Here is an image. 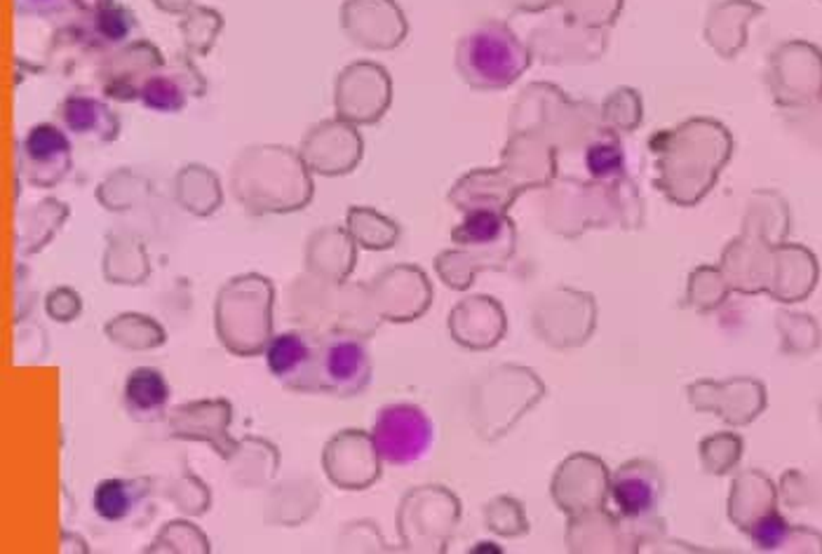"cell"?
I'll use <instances>...</instances> for the list:
<instances>
[{
  "label": "cell",
  "instance_id": "obj_1",
  "mask_svg": "<svg viewBox=\"0 0 822 554\" xmlns=\"http://www.w3.org/2000/svg\"><path fill=\"white\" fill-rule=\"evenodd\" d=\"M456 66L477 90H501L529 66V52L506 24L489 22L470 31L456 50Z\"/></svg>",
  "mask_w": 822,
  "mask_h": 554
},
{
  "label": "cell",
  "instance_id": "obj_2",
  "mask_svg": "<svg viewBox=\"0 0 822 554\" xmlns=\"http://www.w3.org/2000/svg\"><path fill=\"white\" fill-rule=\"evenodd\" d=\"M372 445L384 463L397 468L412 466L428 453L433 445V424L428 414L416 405H388L374 420Z\"/></svg>",
  "mask_w": 822,
  "mask_h": 554
},
{
  "label": "cell",
  "instance_id": "obj_3",
  "mask_svg": "<svg viewBox=\"0 0 822 554\" xmlns=\"http://www.w3.org/2000/svg\"><path fill=\"white\" fill-rule=\"evenodd\" d=\"M322 338L309 332H284L269 341L266 362L287 390L324 393L322 388Z\"/></svg>",
  "mask_w": 822,
  "mask_h": 554
},
{
  "label": "cell",
  "instance_id": "obj_4",
  "mask_svg": "<svg viewBox=\"0 0 822 554\" xmlns=\"http://www.w3.org/2000/svg\"><path fill=\"white\" fill-rule=\"evenodd\" d=\"M372 357L365 343L351 334L334 332L322 338V388L324 395L355 397L370 386Z\"/></svg>",
  "mask_w": 822,
  "mask_h": 554
},
{
  "label": "cell",
  "instance_id": "obj_5",
  "mask_svg": "<svg viewBox=\"0 0 822 554\" xmlns=\"http://www.w3.org/2000/svg\"><path fill=\"white\" fill-rule=\"evenodd\" d=\"M22 167L31 184L50 188L60 184L71 167V142L64 132L41 123L29 129L22 142Z\"/></svg>",
  "mask_w": 822,
  "mask_h": 554
},
{
  "label": "cell",
  "instance_id": "obj_6",
  "mask_svg": "<svg viewBox=\"0 0 822 554\" xmlns=\"http://www.w3.org/2000/svg\"><path fill=\"white\" fill-rule=\"evenodd\" d=\"M231 418L233 409L226 399H215V403H190L171 411L169 428L175 437L202 439V442L212 445V449L221 458H231L233 451L238 449L231 435H228Z\"/></svg>",
  "mask_w": 822,
  "mask_h": 554
},
{
  "label": "cell",
  "instance_id": "obj_7",
  "mask_svg": "<svg viewBox=\"0 0 822 554\" xmlns=\"http://www.w3.org/2000/svg\"><path fill=\"white\" fill-rule=\"evenodd\" d=\"M611 499L625 520H642L656 512L663 499V480L654 466L627 463L611 477Z\"/></svg>",
  "mask_w": 822,
  "mask_h": 554
},
{
  "label": "cell",
  "instance_id": "obj_8",
  "mask_svg": "<svg viewBox=\"0 0 822 554\" xmlns=\"http://www.w3.org/2000/svg\"><path fill=\"white\" fill-rule=\"evenodd\" d=\"M169 384L163 372L153 367H139L125 378L123 403L127 414L142 424H156L165 418L169 405Z\"/></svg>",
  "mask_w": 822,
  "mask_h": 554
},
{
  "label": "cell",
  "instance_id": "obj_9",
  "mask_svg": "<svg viewBox=\"0 0 822 554\" xmlns=\"http://www.w3.org/2000/svg\"><path fill=\"white\" fill-rule=\"evenodd\" d=\"M62 125L75 137H90L94 142L116 139L121 123L118 116L100 100L85 94H71L60 106Z\"/></svg>",
  "mask_w": 822,
  "mask_h": 554
},
{
  "label": "cell",
  "instance_id": "obj_10",
  "mask_svg": "<svg viewBox=\"0 0 822 554\" xmlns=\"http://www.w3.org/2000/svg\"><path fill=\"white\" fill-rule=\"evenodd\" d=\"M148 487L150 480H142V477H137V480L111 477V480L100 482L97 489H94L92 508L97 512V518L108 524L125 522L148 495Z\"/></svg>",
  "mask_w": 822,
  "mask_h": 554
},
{
  "label": "cell",
  "instance_id": "obj_11",
  "mask_svg": "<svg viewBox=\"0 0 822 554\" xmlns=\"http://www.w3.org/2000/svg\"><path fill=\"white\" fill-rule=\"evenodd\" d=\"M506 228H508V221L499 212H493V209H475V212H470L464 219V223L456 228L451 238L458 244L482 247V244L499 242Z\"/></svg>",
  "mask_w": 822,
  "mask_h": 554
},
{
  "label": "cell",
  "instance_id": "obj_12",
  "mask_svg": "<svg viewBox=\"0 0 822 554\" xmlns=\"http://www.w3.org/2000/svg\"><path fill=\"white\" fill-rule=\"evenodd\" d=\"M139 100L150 111L179 113L186 106V90L171 75L150 73L139 85Z\"/></svg>",
  "mask_w": 822,
  "mask_h": 554
},
{
  "label": "cell",
  "instance_id": "obj_13",
  "mask_svg": "<svg viewBox=\"0 0 822 554\" xmlns=\"http://www.w3.org/2000/svg\"><path fill=\"white\" fill-rule=\"evenodd\" d=\"M135 27H137L135 14L118 6H108L94 14V35H97L104 45H118L127 41Z\"/></svg>",
  "mask_w": 822,
  "mask_h": 554
},
{
  "label": "cell",
  "instance_id": "obj_14",
  "mask_svg": "<svg viewBox=\"0 0 822 554\" xmlns=\"http://www.w3.org/2000/svg\"><path fill=\"white\" fill-rule=\"evenodd\" d=\"M585 165L592 177L614 179L623 175L625 158H623L621 146H616L614 142H597L587 148Z\"/></svg>",
  "mask_w": 822,
  "mask_h": 554
},
{
  "label": "cell",
  "instance_id": "obj_15",
  "mask_svg": "<svg viewBox=\"0 0 822 554\" xmlns=\"http://www.w3.org/2000/svg\"><path fill=\"white\" fill-rule=\"evenodd\" d=\"M790 536V524L780 518L778 512L763 514L761 520H757L750 529V539L757 543L761 550H773L785 543Z\"/></svg>",
  "mask_w": 822,
  "mask_h": 554
},
{
  "label": "cell",
  "instance_id": "obj_16",
  "mask_svg": "<svg viewBox=\"0 0 822 554\" xmlns=\"http://www.w3.org/2000/svg\"><path fill=\"white\" fill-rule=\"evenodd\" d=\"M64 8V0H19V10H29L33 14H50L60 12Z\"/></svg>",
  "mask_w": 822,
  "mask_h": 554
}]
</instances>
